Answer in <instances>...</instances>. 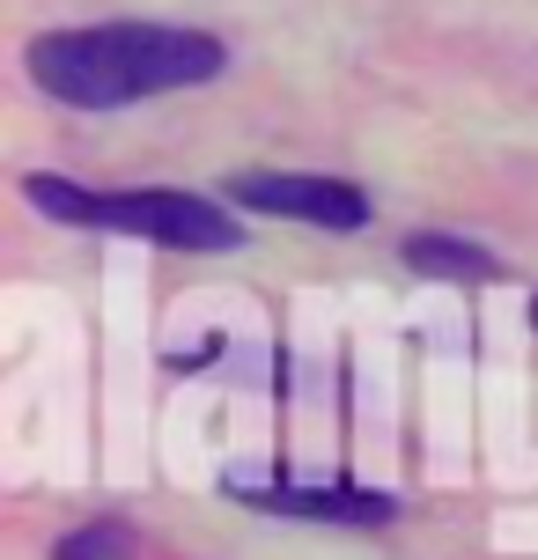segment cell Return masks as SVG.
<instances>
[{"label": "cell", "mask_w": 538, "mask_h": 560, "mask_svg": "<svg viewBox=\"0 0 538 560\" xmlns=\"http://www.w3.org/2000/svg\"><path fill=\"white\" fill-rule=\"evenodd\" d=\"M229 199L252 214H281V222H311V229H369V192L347 177H303V170H236Z\"/></svg>", "instance_id": "3957f363"}, {"label": "cell", "mask_w": 538, "mask_h": 560, "mask_svg": "<svg viewBox=\"0 0 538 560\" xmlns=\"http://www.w3.org/2000/svg\"><path fill=\"white\" fill-rule=\"evenodd\" d=\"M229 67V45L214 30L185 23H82L30 37L23 74L67 112H126L148 96L199 89Z\"/></svg>", "instance_id": "6da1fadb"}, {"label": "cell", "mask_w": 538, "mask_h": 560, "mask_svg": "<svg viewBox=\"0 0 538 560\" xmlns=\"http://www.w3.org/2000/svg\"><path fill=\"white\" fill-rule=\"evenodd\" d=\"M236 502L266 516H311V524H391V494L369 487H258V479H222Z\"/></svg>", "instance_id": "277c9868"}, {"label": "cell", "mask_w": 538, "mask_h": 560, "mask_svg": "<svg viewBox=\"0 0 538 560\" xmlns=\"http://www.w3.org/2000/svg\"><path fill=\"white\" fill-rule=\"evenodd\" d=\"M133 553V524L126 516H89L52 546V560H126Z\"/></svg>", "instance_id": "8992f818"}, {"label": "cell", "mask_w": 538, "mask_h": 560, "mask_svg": "<svg viewBox=\"0 0 538 560\" xmlns=\"http://www.w3.org/2000/svg\"><path fill=\"white\" fill-rule=\"evenodd\" d=\"M398 258L413 266L421 280H451V288H472V280H502V258L472 244V236H451V229H421V236H406Z\"/></svg>", "instance_id": "5b68a950"}, {"label": "cell", "mask_w": 538, "mask_h": 560, "mask_svg": "<svg viewBox=\"0 0 538 560\" xmlns=\"http://www.w3.org/2000/svg\"><path fill=\"white\" fill-rule=\"evenodd\" d=\"M23 199L37 214H52L67 229H104V236H141V244H163V252H236L244 244V222H229L214 199L199 192H89L74 177H45L30 170Z\"/></svg>", "instance_id": "7a4b0ae2"}]
</instances>
